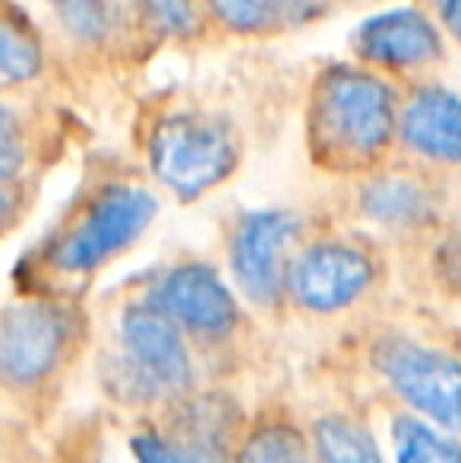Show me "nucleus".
<instances>
[{
  "label": "nucleus",
  "mask_w": 461,
  "mask_h": 463,
  "mask_svg": "<svg viewBox=\"0 0 461 463\" xmlns=\"http://www.w3.org/2000/svg\"><path fill=\"white\" fill-rule=\"evenodd\" d=\"M197 344L149 297L120 309L114 350L101 366L108 391L127 407L161 410L199 388Z\"/></svg>",
  "instance_id": "obj_1"
},
{
  "label": "nucleus",
  "mask_w": 461,
  "mask_h": 463,
  "mask_svg": "<svg viewBox=\"0 0 461 463\" xmlns=\"http://www.w3.org/2000/svg\"><path fill=\"white\" fill-rule=\"evenodd\" d=\"M86 344L80 309L61 299H19L0 322V375L6 394H32L54 382Z\"/></svg>",
  "instance_id": "obj_2"
},
{
  "label": "nucleus",
  "mask_w": 461,
  "mask_h": 463,
  "mask_svg": "<svg viewBox=\"0 0 461 463\" xmlns=\"http://www.w3.org/2000/svg\"><path fill=\"white\" fill-rule=\"evenodd\" d=\"M401 127L395 92L373 73L335 67L313 98V136L329 158L370 161Z\"/></svg>",
  "instance_id": "obj_3"
},
{
  "label": "nucleus",
  "mask_w": 461,
  "mask_h": 463,
  "mask_svg": "<svg viewBox=\"0 0 461 463\" xmlns=\"http://www.w3.org/2000/svg\"><path fill=\"white\" fill-rule=\"evenodd\" d=\"M130 435L133 463H234L246 422L231 397L197 388Z\"/></svg>",
  "instance_id": "obj_4"
},
{
  "label": "nucleus",
  "mask_w": 461,
  "mask_h": 463,
  "mask_svg": "<svg viewBox=\"0 0 461 463\" xmlns=\"http://www.w3.org/2000/svg\"><path fill=\"white\" fill-rule=\"evenodd\" d=\"M367 363L401 407L461 435V354L386 331L370 341Z\"/></svg>",
  "instance_id": "obj_5"
},
{
  "label": "nucleus",
  "mask_w": 461,
  "mask_h": 463,
  "mask_svg": "<svg viewBox=\"0 0 461 463\" xmlns=\"http://www.w3.org/2000/svg\"><path fill=\"white\" fill-rule=\"evenodd\" d=\"M158 214L149 189L114 184L101 189L80 218L57 233L48 250V269L61 278H89L136 243Z\"/></svg>",
  "instance_id": "obj_6"
},
{
  "label": "nucleus",
  "mask_w": 461,
  "mask_h": 463,
  "mask_svg": "<svg viewBox=\"0 0 461 463\" xmlns=\"http://www.w3.org/2000/svg\"><path fill=\"white\" fill-rule=\"evenodd\" d=\"M237 142L225 120L209 114H174L161 120L149 142L152 174L178 199H199L234 174Z\"/></svg>",
  "instance_id": "obj_7"
},
{
  "label": "nucleus",
  "mask_w": 461,
  "mask_h": 463,
  "mask_svg": "<svg viewBox=\"0 0 461 463\" xmlns=\"http://www.w3.org/2000/svg\"><path fill=\"white\" fill-rule=\"evenodd\" d=\"M303 233L301 214L288 208H259L237 221L228 243L231 280L256 309H275L288 299V271Z\"/></svg>",
  "instance_id": "obj_8"
},
{
  "label": "nucleus",
  "mask_w": 461,
  "mask_h": 463,
  "mask_svg": "<svg viewBox=\"0 0 461 463\" xmlns=\"http://www.w3.org/2000/svg\"><path fill=\"white\" fill-rule=\"evenodd\" d=\"M146 297L165 309L199 350L225 347L244 328L237 287H228V280L206 262L171 265L149 287Z\"/></svg>",
  "instance_id": "obj_9"
},
{
  "label": "nucleus",
  "mask_w": 461,
  "mask_h": 463,
  "mask_svg": "<svg viewBox=\"0 0 461 463\" xmlns=\"http://www.w3.org/2000/svg\"><path fill=\"white\" fill-rule=\"evenodd\" d=\"M376 287V262L348 240L301 246L288 271V299L307 316H341Z\"/></svg>",
  "instance_id": "obj_10"
},
{
  "label": "nucleus",
  "mask_w": 461,
  "mask_h": 463,
  "mask_svg": "<svg viewBox=\"0 0 461 463\" xmlns=\"http://www.w3.org/2000/svg\"><path fill=\"white\" fill-rule=\"evenodd\" d=\"M351 42L363 61L382 63V67H424L443 54L437 25L414 6L376 13L367 23H360Z\"/></svg>",
  "instance_id": "obj_11"
},
{
  "label": "nucleus",
  "mask_w": 461,
  "mask_h": 463,
  "mask_svg": "<svg viewBox=\"0 0 461 463\" xmlns=\"http://www.w3.org/2000/svg\"><path fill=\"white\" fill-rule=\"evenodd\" d=\"M401 139L430 161L461 165V98L446 89H420L401 110Z\"/></svg>",
  "instance_id": "obj_12"
},
{
  "label": "nucleus",
  "mask_w": 461,
  "mask_h": 463,
  "mask_svg": "<svg viewBox=\"0 0 461 463\" xmlns=\"http://www.w3.org/2000/svg\"><path fill=\"white\" fill-rule=\"evenodd\" d=\"M360 212L389 231H418L437 218V199L414 177H376L363 186Z\"/></svg>",
  "instance_id": "obj_13"
},
{
  "label": "nucleus",
  "mask_w": 461,
  "mask_h": 463,
  "mask_svg": "<svg viewBox=\"0 0 461 463\" xmlns=\"http://www.w3.org/2000/svg\"><path fill=\"white\" fill-rule=\"evenodd\" d=\"M307 429L316 463H389L373 426L351 410H326Z\"/></svg>",
  "instance_id": "obj_14"
},
{
  "label": "nucleus",
  "mask_w": 461,
  "mask_h": 463,
  "mask_svg": "<svg viewBox=\"0 0 461 463\" xmlns=\"http://www.w3.org/2000/svg\"><path fill=\"white\" fill-rule=\"evenodd\" d=\"M234 463H316L310 429L284 413H259L246 422Z\"/></svg>",
  "instance_id": "obj_15"
},
{
  "label": "nucleus",
  "mask_w": 461,
  "mask_h": 463,
  "mask_svg": "<svg viewBox=\"0 0 461 463\" xmlns=\"http://www.w3.org/2000/svg\"><path fill=\"white\" fill-rule=\"evenodd\" d=\"M389 463H461V439L401 407L389 420Z\"/></svg>",
  "instance_id": "obj_16"
},
{
  "label": "nucleus",
  "mask_w": 461,
  "mask_h": 463,
  "mask_svg": "<svg viewBox=\"0 0 461 463\" xmlns=\"http://www.w3.org/2000/svg\"><path fill=\"white\" fill-rule=\"evenodd\" d=\"M212 13L234 32H265L307 23L320 0H209Z\"/></svg>",
  "instance_id": "obj_17"
},
{
  "label": "nucleus",
  "mask_w": 461,
  "mask_h": 463,
  "mask_svg": "<svg viewBox=\"0 0 461 463\" xmlns=\"http://www.w3.org/2000/svg\"><path fill=\"white\" fill-rule=\"evenodd\" d=\"M42 70V48L35 44V38L16 25L13 19L4 23V38H0V73L4 82H25Z\"/></svg>",
  "instance_id": "obj_18"
},
{
  "label": "nucleus",
  "mask_w": 461,
  "mask_h": 463,
  "mask_svg": "<svg viewBox=\"0 0 461 463\" xmlns=\"http://www.w3.org/2000/svg\"><path fill=\"white\" fill-rule=\"evenodd\" d=\"M63 29L80 42H101L111 29V0H51Z\"/></svg>",
  "instance_id": "obj_19"
},
{
  "label": "nucleus",
  "mask_w": 461,
  "mask_h": 463,
  "mask_svg": "<svg viewBox=\"0 0 461 463\" xmlns=\"http://www.w3.org/2000/svg\"><path fill=\"white\" fill-rule=\"evenodd\" d=\"M146 10L155 19V25L171 32V35H187L199 23L193 0H146Z\"/></svg>",
  "instance_id": "obj_20"
},
{
  "label": "nucleus",
  "mask_w": 461,
  "mask_h": 463,
  "mask_svg": "<svg viewBox=\"0 0 461 463\" xmlns=\"http://www.w3.org/2000/svg\"><path fill=\"white\" fill-rule=\"evenodd\" d=\"M25 161V148L19 142V129L13 114L4 108V117H0V177H4V186L13 184L16 171L23 167Z\"/></svg>",
  "instance_id": "obj_21"
},
{
  "label": "nucleus",
  "mask_w": 461,
  "mask_h": 463,
  "mask_svg": "<svg viewBox=\"0 0 461 463\" xmlns=\"http://www.w3.org/2000/svg\"><path fill=\"white\" fill-rule=\"evenodd\" d=\"M439 13H443L446 29L461 42V0H439Z\"/></svg>",
  "instance_id": "obj_22"
}]
</instances>
